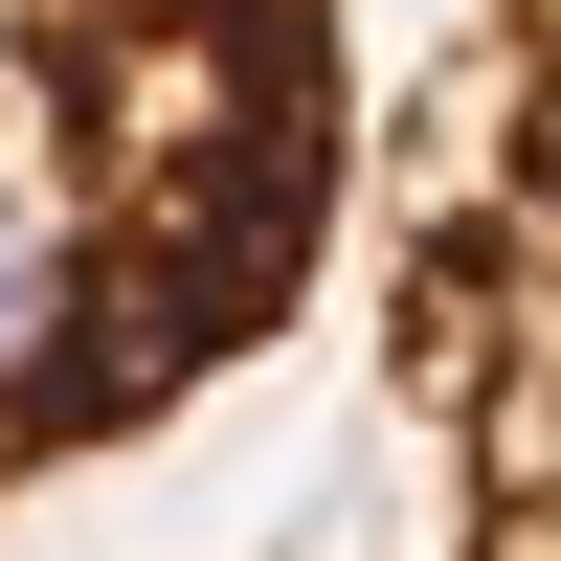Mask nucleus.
<instances>
[{
  "label": "nucleus",
  "instance_id": "obj_1",
  "mask_svg": "<svg viewBox=\"0 0 561 561\" xmlns=\"http://www.w3.org/2000/svg\"><path fill=\"white\" fill-rule=\"evenodd\" d=\"M359 203L337 0H0V517L270 359Z\"/></svg>",
  "mask_w": 561,
  "mask_h": 561
},
{
  "label": "nucleus",
  "instance_id": "obj_2",
  "mask_svg": "<svg viewBox=\"0 0 561 561\" xmlns=\"http://www.w3.org/2000/svg\"><path fill=\"white\" fill-rule=\"evenodd\" d=\"M382 449L404 561H561V0H449L382 113Z\"/></svg>",
  "mask_w": 561,
  "mask_h": 561
}]
</instances>
